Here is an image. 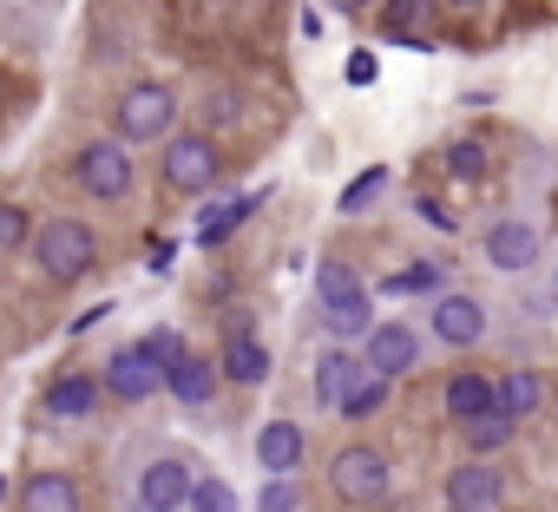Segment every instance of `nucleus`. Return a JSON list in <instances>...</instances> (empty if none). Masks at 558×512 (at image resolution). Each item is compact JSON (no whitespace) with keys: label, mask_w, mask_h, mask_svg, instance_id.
Masks as SVG:
<instances>
[{"label":"nucleus","mask_w":558,"mask_h":512,"mask_svg":"<svg viewBox=\"0 0 558 512\" xmlns=\"http://www.w3.org/2000/svg\"><path fill=\"white\" fill-rule=\"evenodd\" d=\"M66 178H73L93 204H125L132 184H138V151H125L112 132H106V138H86V145L66 158Z\"/></svg>","instance_id":"3"},{"label":"nucleus","mask_w":558,"mask_h":512,"mask_svg":"<svg viewBox=\"0 0 558 512\" xmlns=\"http://www.w3.org/2000/svg\"><path fill=\"white\" fill-rule=\"evenodd\" d=\"M323 322H329V342H342V349H362V342H368V329H375L381 316H375V296H362V303L323 309Z\"/></svg>","instance_id":"23"},{"label":"nucleus","mask_w":558,"mask_h":512,"mask_svg":"<svg viewBox=\"0 0 558 512\" xmlns=\"http://www.w3.org/2000/svg\"><path fill=\"white\" fill-rule=\"evenodd\" d=\"M362 381H375V375H368V362H362V349L329 342V349L316 355V401H323V407H336V414H342V401H349Z\"/></svg>","instance_id":"15"},{"label":"nucleus","mask_w":558,"mask_h":512,"mask_svg":"<svg viewBox=\"0 0 558 512\" xmlns=\"http://www.w3.org/2000/svg\"><path fill=\"white\" fill-rule=\"evenodd\" d=\"M256 204H263V197H230V204L204 210V223H197V243H223V236H236V230L256 217Z\"/></svg>","instance_id":"26"},{"label":"nucleus","mask_w":558,"mask_h":512,"mask_svg":"<svg viewBox=\"0 0 558 512\" xmlns=\"http://www.w3.org/2000/svg\"><path fill=\"white\" fill-rule=\"evenodd\" d=\"M375 0H329V14H342V21H355V14H368Z\"/></svg>","instance_id":"36"},{"label":"nucleus","mask_w":558,"mask_h":512,"mask_svg":"<svg viewBox=\"0 0 558 512\" xmlns=\"http://www.w3.org/2000/svg\"><path fill=\"white\" fill-rule=\"evenodd\" d=\"M256 512H303V492H296V479H269V486L256 492Z\"/></svg>","instance_id":"33"},{"label":"nucleus","mask_w":558,"mask_h":512,"mask_svg":"<svg viewBox=\"0 0 558 512\" xmlns=\"http://www.w3.org/2000/svg\"><path fill=\"white\" fill-rule=\"evenodd\" d=\"M197 119H204V132H236L243 125V93L236 86H210L204 106H197Z\"/></svg>","instance_id":"27"},{"label":"nucleus","mask_w":558,"mask_h":512,"mask_svg":"<svg viewBox=\"0 0 558 512\" xmlns=\"http://www.w3.org/2000/svg\"><path fill=\"white\" fill-rule=\"evenodd\" d=\"M440 164H447V178H460V184H486V178H493V145H486V138H447V145H440Z\"/></svg>","instance_id":"22"},{"label":"nucleus","mask_w":558,"mask_h":512,"mask_svg":"<svg viewBox=\"0 0 558 512\" xmlns=\"http://www.w3.org/2000/svg\"><path fill=\"white\" fill-rule=\"evenodd\" d=\"M99 381H106V401H125V407H145V401H158V394H165V375L138 355V342L112 349V355H106V368H99Z\"/></svg>","instance_id":"10"},{"label":"nucleus","mask_w":558,"mask_h":512,"mask_svg":"<svg viewBox=\"0 0 558 512\" xmlns=\"http://www.w3.org/2000/svg\"><path fill=\"white\" fill-rule=\"evenodd\" d=\"M512 440H519V420H512V414H499V407L460 427V447H466V460H493V453H506Z\"/></svg>","instance_id":"19"},{"label":"nucleus","mask_w":558,"mask_h":512,"mask_svg":"<svg viewBox=\"0 0 558 512\" xmlns=\"http://www.w3.org/2000/svg\"><path fill=\"white\" fill-rule=\"evenodd\" d=\"M440 8H486V0H440Z\"/></svg>","instance_id":"37"},{"label":"nucleus","mask_w":558,"mask_h":512,"mask_svg":"<svg viewBox=\"0 0 558 512\" xmlns=\"http://www.w3.org/2000/svg\"><path fill=\"white\" fill-rule=\"evenodd\" d=\"M34 217H27V204H0V256H14V249H27L34 243Z\"/></svg>","instance_id":"30"},{"label":"nucleus","mask_w":558,"mask_h":512,"mask_svg":"<svg viewBox=\"0 0 558 512\" xmlns=\"http://www.w3.org/2000/svg\"><path fill=\"white\" fill-rule=\"evenodd\" d=\"M538 407H545V375H538V368H506V375H499V414L532 420Z\"/></svg>","instance_id":"21"},{"label":"nucleus","mask_w":558,"mask_h":512,"mask_svg":"<svg viewBox=\"0 0 558 512\" xmlns=\"http://www.w3.org/2000/svg\"><path fill=\"white\" fill-rule=\"evenodd\" d=\"M506 492H512V479H506L499 460H460V466H447V479H440V505H447V512H499Z\"/></svg>","instance_id":"9"},{"label":"nucleus","mask_w":558,"mask_h":512,"mask_svg":"<svg viewBox=\"0 0 558 512\" xmlns=\"http://www.w3.org/2000/svg\"><path fill=\"white\" fill-rule=\"evenodd\" d=\"M217 368H223V381H230V388H263V381H269V368H276V355H269V342H263V336H223Z\"/></svg>","instance_id":"16"},{"label":"nucleus","mask_w":558,"mask_h":512,"mask_svg":"<svg viewBox=\"0 0 558 512\" xmlns=\"http://www.w3.org/2000/svg\"><path fill=\"white\" fill-rule=\"evenodd\" d=\"M381 191H388V164H368V171H355V178L342 184L336 210H342V217H362V210H368V204H375Z\"/></svg>","instance_id":"28"},{"label":"nucleus","mask_w":558,"mask_h":512,"mask_svg":"<svg viewBox=\"0 0 558 512\" xmlns=\"http://www.w3.org/2000/svg\"><path fill=\"white\" fill-rule=\"evenodd\" d=\"M303 460H310V434H303L290 414H276V420L256 427V466H263L269 479H296Z\"/></svg>","instance_id":"13"},{"label":"nucleus","mask_w":558,"mask_h":512,"mask_svg":"<svg viewBox=\"0 0 558 512\" xmlns=\"http://www.w3.org/2000/svg\"><path fill=\"white\" fill-rule=\"evenodd\" d=\"M223 151H217V138L210 132H178L165 151H158V178H165V191L171 197H210L217 184H223Z\"/></svg>","instance_id":"4"},{"label":"nucleus","mask_w":558,"mask_h":512,"mask_svg":"<svg viewBox=\"0 0 558 512\" xmlns=\"http://www.w3.org/2000/svg\"><path fill=\"white\" fill-rule=\"evenodd\" d=\"M421 355H427V336H421V322H401V316H381L362 342V362L375 381H408L421 368Z\"/></svg>","instance_id":"7"},{"label":"nucleus","mask_w":558,"mask_h":512,"mask_svg":"<svg viewBox=\"0 0 558 512\" xmlns=\"http://www.w3.org/2000/svg\"><path fill=\"white\" fill-rule=\"evenodd\" d=\"M414 210L427 217V230H447V236H453V210H447L440 197H414Z\"/></svg>","instance_id":"34"},{"label":"nucleus","mask_w":558,"mask_h":512,"mask_svg":"<svg viewBox=\"0 0 558 512\" xmlns=\"http://www.w3.org/2000/svg\"><path fill=\"white\" fill-rule=\"evenodd\" d=\"M362 296H368L362 270L342 264V256H323V264H316V303L323 309H342V303H362Z\"/></svg>","instance_id":"20"},{"label":"nucleus","mask_w":558,"mask_h":512,"mask_svg":"<svg viewBox=\"0 0 558 512\" xmlns=\"http://www.w3.org/2000/svg\"><path fill=\"white\" fill-rule=\"evenodd\" d=\"M40 407H47V420H93L99 407H106V381L99 375H86V368H60L53 381H47V394H40Z\"/></svg>","instance_id":"12"},{"label":"nucleus","mask_w":558,"mask_h":512,"mask_svg":"<svg viewBox=\"0 0 558 512\" xmlns=\"http://www.w3.org/2000/svg\"><path fill=\"white\" fill-rule=\"evenodd\" d=\"M395 296H447V264H434V256H414V264H401V277H388Z\"/></svg>","instance_id":"24"},{"label":"nucleus","mask_w":558,"mask_h":512,"mask_svg":"<svg viewBox=\"0 0 558 512\" xmlns=\"http://www.w3.org/2000/svg\"><path fill=\"white\" fill-rule=\"evenodd\" d=\"M486 264L499 270V277H525V270H538V256H545V243H538V230L525 223V217H499V223H486Z\"/></svg>","instance_id":"11"},{"label":"nucleus","mask_w":558,"mask_h":512,"mask_svg":"<svg viewBox=\"0 0 558 512\" xmlns=\"http://www.w3.org/2000/svg\"><path fill=\"white\" fill-rule=\"evenodd\" d=\"M138 355H145L158 375H171L191 349H184V336H178V329H145V336H138Z\"/></svg>","instance_id":"29"},{"label":"nucleus","mask_w":558,"mask_h":512,"mask_svg":"<svg viewBox=\"0 0 558 512\" xmlns=\"http://www.w3.org/2000/svg\"><path fill=\"white\" fill-rule=\"evenodd\" d=\"M217 388H223V368H217L210 355H197V349L165 375V394H171L178 407H210V401H217Z\"/></svg>","instance_id":"17"},{"label":"nucleus","mask_w":558,"mask_h":512,"mask_svg":"<svg viewBox=\"0 0 558 512\" xmlns=\"http://www.w3.org/2000/svg\"><path fill=\"white\" fill-rule=\"evenodd\" d=\"M197 479H204V473H197L184 453H158V460H145V466L132 473L125 505H132V512H191Z\"/></svg>","instance_id":"6"},{"label":"nucleus","mask_w":558,"mask_h":512,"mask_svg":"<svg viewBox=\"0 0 558 512\" xmlns=\"http://www.w3.org/2000/svg\"><path fill=\"white\" fill-rule=\"evenodd\" d=\"M434 8H440V0H388L381 34H388V40H408V47H421V27L434 21Z\"/></svg>","instance_id":"25"},{"label":"nucleus","mask_w":558,"mask_h":512,"mask_svg":"<svg viewBox=\"0 0 558 512\" xmlns=\"http://www.w3.org/2000/svg\"><path fill=\"white\" fill-rule=\"evenodd\" d=\"M388 394H395V381H362V388L342 401V420H375V414L388 407Z\"/></svg>","instance_id":"32"},{"label":"nucleus","mask_w":558,"mask_h":512,"mask_svg":"<svg viewBox=\"0 0 558 512\" xmlns=\"http://www.w3.org/2000/svg\"><path fill=\"white\" fill-rule=\"evenodd\" d=\"M349 86H375V53H349Z\"/></svg>","instance_id":"35"},{"label":"nucleus","mask_w":558,"mask_h":512,"mask_svg":"<svg viewBox=\"0 0 558 512\" xmlns=\"http://www.w3.org/2000/svg\"><path fill=\"white\" fill-rule=\"evenodd\" d=\"M112 138L125 145V151H138V145H171L178 138V93L165 86V80H132L119 99H112Z\"/></svg>","instance_id":"2"},{"label":"nucleus","mask_w":558,"mask_h":512,"mask_svg":"<svg viewBox=\"0 0 558 512\" xmlns=\"http://www.w3.org/2000/svg\"><path fill=\"white\" fill-rule=\"evenodd\" d=\"M34 270H40V283H53V290L86 283V277L99 270V236H93V223L73 217V210L40 217V230H34Z\"/></svg>","instance_id":"1"},{"label":"nucleus","mask_w":558,"mask_h":512,"mask_svg":"<svg viewBox=\"0 0 558 512\" xmlns=\"http://www.w3.org/2000/svg\"><path fill=\"white\" fill-rule=\"evenodd\" d=\"M440 349H453V355H466V349H480L486 342V329H493V316H486V303L473 296V290H447V296H434V309H427V322H421Z\"/></svg>","instance_id":"8"},{"label":"nucleus","mask_w":558,"mask_h":512,"mask_svg":"<svg viewBox=\"0 0 558 512\" xmlns=\"http://www.w3.org/2000/svg\"><path fill=\"white\" fill-rule=\"evenodd\" d=\"M329 492L342 499V505H381L388 492H395V466H388V453L381 447H368V440H349V447H336V460H329Z\"/></svg>","instance_id":"5"},{"label":"nucleus","mask_w":558,"mask_h":512,"mask_svg":"<svg viewBox=\"0 0 558 512\" xmlns=\"http://www.w3.org/2000/svg\"><path fill=\"white\" fill-rule=\"evenodd\" d=\"M21 512H86L80 479H73V473H60V466L27 473V479H21Z\"/></svg>","instance_id":"18"},{"label":"nucleus","mask_w":558,"mask_h":512,"mask_svg":"<svg viewBox=\"0 0 558 512\" xmlns=\"http://www.w3.org/2000/svg\"><path fill=\"white\" fill-rule=\"evenodd\" d=\"M191 512H243V499H236V486H230V479L204 473V479H197V492H191Z\"/></svg>","instance_id":"31"},{"label":"nucleus","mask_w":558,"mask_h":512,"mask_svg":"<svg viewBox=\"0 0 558 512\" xmlns=\"http://www.w3.org/2000/svg\"><path fill=\"white\" fill-rule=\"evenodd\" d=\"M493 407H499V375L460 368V375L440 381V414H447L453 427H466V420H480V414H493Z\"/></svg>","instance_id":"14"}]
</instances>
